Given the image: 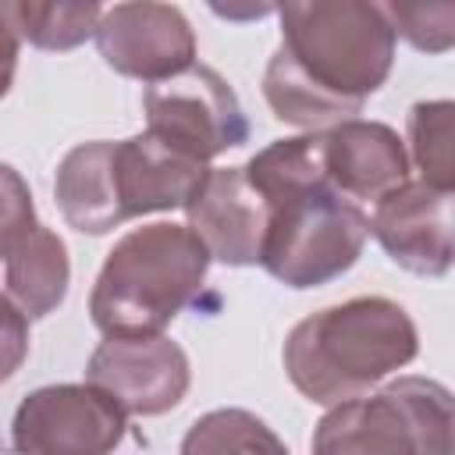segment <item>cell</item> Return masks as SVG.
<instances>
[{
    "mask_svg": "<svg viewBox=\"0 0 455 455\" xmlns=\"http://www.w3.org/2000/svg\"><path fill=\"white\" fill-rule=\"evenodd\" d=\"M252 188L270 206L259 263L291 288L320 284L355 263L370 220L331 188L323 139L274 142L249 164Z\"/></svg>",
    "mask_w": 455,
    "mask_h": 455,
    "instance_id": "6da1fadb",
    "label": "cell"
},
{
    "mask_svg": "<svg viewBox=\"0 0 455 455\" xmlns=\"http://www.w3.org/2000/svg\"><path fill=\"white\" fill-rule=\"evenodd\" d=\"M416 355L409 316L384 299H359L302 320L284 348L288 373L313 402H334Z\"/></svg>",
    "mask_w": 455,
    "mask_h": 455,
    "instance_id": "7a4b0ae2",
    "label": "cell"
},
{
    "mask_svg": "<svg viewBox=\"0 0 455 455\" xmlns=\"http://www.w3.org/2000/svg\"><path fill=\"white\" fill-rule=\"evenodd\" d=\"M206 245L174 224H153L128 235L107 259L96 291L92 320L110 338H146L164 327L203 281Z\"/></svg>",
    "mask_w": 455,
    "mask_h": 455,
    "instance_id": "3957f363",
    "label": "cell"
},
{
    "mask_svg": "<svg viewBox=\"0 0 455 455\" xmlns=\"http://www.w3.org/2000/svg\"><path fill=\"white\" fill-rule=\"evenodd\" d=\"M284 50L327 96L359 107L391 68V25L370 4H291L281 7Z\"/></svg>",
    "mask_w": 455,
    "mask_h": 455,
    "instance_id": "277c9868",
    "label": "cell"
},
{
    "mask_svg": "<svg viewBox=\"0 0 455 455\" xmlns=\"http://www.w3.org/2000/svg\"><path fill=\"white\" fill-rule=\"evenodd\" d=\"M313 455H455V398L434 380H398L334 409Z\"/></svg>",
    "mask_w": 455,
    "mask_h": 455,
    "instance_id": "5b68a950",
    "label": "cell"
},
{
    "mask_svg": "<svg viewBox=\"0 0 455 455\" xmlns=\"http://www.w3.org/2000/svg\"><path fill=\"white\" fill-rule=\"evenodd\" d=\"M146 110L149 135L199 164L228 146L245 142L249 135L235 92L217 71L203 64H188L181 75L153 85L146 92Z\"/></svg>",
    "mask_w": 455,
    "mask_h": 455,
    "instance_id": "8992f818",
    "label": "cell"
},
{
    "mask_svg": "<svg viewBox=\"0 0 455 455\" xmlns=\"http://www.w3.org/2000/svg\"><path fill=\"white\" fill-rule=\"evenodd\" d=\"M373 235L395 263L416 274H444L455 263V196L437 188H395L377 206Z\"/></svg>",
    "mask_w": 455,
    "mask_h": 455,
    "instance_id": "52a82bcc",
    "label": "cell"
},
{
    "mask_svg": "<svg viewBox=\"0 0 455 455\" xmlns=\"http://www.w3.org/2000/svg\"><path fill=\"white\" fill-rule=\"evenodd\" d=\"M196 231L206 235V245L224 263H256L263 252L270 206L252 188L249 174L238 167L206 171L203 185L188 203Z\"/></svg>",
    "mask_w": 455,
    "mask_h": 455,
    "instance_id": "ba28073f",
    "label": "cell"
},
{
    "mask_svg": "<svg viewBox=\"0 0 455 455\" xmlns=\"http://www.w3.org/2000/svg\"><path fill=\"white\" fill-rule=\"evenodd\" d=\"M96 36L107 64L124 75L156 78L164 71L188 68L192 60V36L174 7L121 4L103 18Z\"/></svg>",
    "mask_w": 455,
    "mask_h": 455,
    "instance_id": "9c48e42d",
    "label": "cell"
},
{
    "mask_svg": "<svg viewBox=\"0 0 455 455\" xmlns=\"http://www.w3.org/2000/svg\"><path fill=\"white\" fill-rule=\"evenodd\" d=\"M327 174L352 196H391L405 178V153L384 124H345L323 139ZM380 196V199H384Z\"/></svg>",
    "mask_w": 455,
    "mask_h": 455,
    "instance_id": "30bf717a",
    "label": "cell"
},
{
    "mask_svg": "<svg viewBox=\"0 0 455 455\" xmlns=\"http://www.w3.org/2000/svg\"><path fill=\"white\" fill-rule=\"evenodd\" d=\"M57 199L64 217L89 235H103L124 220L114 188V142H89L68 153L57 174Z\"/></svg>",
    "mask_w": 455,
    "mask_h": 455,
    "instance_id": "8fae6325",
    "label": "cell"
},
{
    "mask_svg": "<svg viewBox=\"0 0 455 455\" xmlns=\"http://www.w3.org/2000/svg\"><path fill=\"white\" fill-rule=\"evenodd\" d=\"M32 398L64 423V430L39 444L32 455H103L121 437L124 423L114 398L107 395L85 387H46Z\"/></svg>",
    "mask_w": 455,
    "mask_h": 455,
    "instance_id": "7c38bea8",
    "label": "cell"
},
{
    "mask_svg": "<svg viewBox=\"0 0 455 455\" xmlns=\"http://www.w3.org/2000/svg\"><path fill=\"white\" fill-rule=\"evenodd\" d=\"M181 455H288L263 419L242 409H217L192 423Z\"/></svg>",
    "mask_w": 455,
    "mask_h": 455,
    "instance_id": "4fadbf2b",
    "label": "cell"
},
{
    "mask_svg": "<svg viewBox=\"0 0 455 455\" xmlns=\"http://www.w3.org/2000/svg\"><path fill=\"white\" fill-rule=\"evenodd\" d=\"M409 132L430 185L455 188V103H416Z\"/></svg>",
    "mask_w": 455,
    "mask_h": 455,
    "instance_id": "5bb4252c",
    "label": "cell"
},
{
    "mask_svg": "<svg viewBox=\"0 0 455 455\" xmlns=\"http://www.w3.org/2000/svg\"><path fill=\"white\" fill-rule=\"evenodd\" d=\"M14 18H21L25 36H32L39 46H75L85 39L100 18V7H39V4H4Z\"/></svg>",
    "mask_w": 455,
    "mask_h": 455,
    "instance_id": "9a60e30c",
    "label": "cell"
}]
</instances>
